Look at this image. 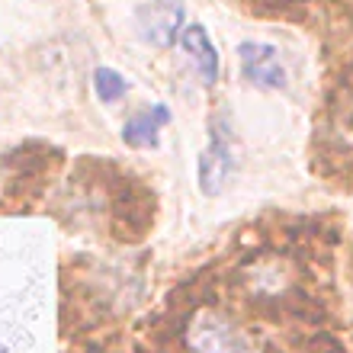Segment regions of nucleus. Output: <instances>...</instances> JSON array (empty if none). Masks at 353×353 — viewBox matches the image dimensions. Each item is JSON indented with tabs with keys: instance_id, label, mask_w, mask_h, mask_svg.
I'll list each match as a JSON object with an SVG mask.
<instances>
[{
	"instance_id": "f257e3e1",
	"label": "nucleus",
	"mask_w": 353,
	"mask_h": 353,
	"mask_svg": "<svg viewBox=\"0 0 353 353\" xmlns=\"http://www.w3.org/2000/svg\"><path fill=\"white\" fill-rule=\"evenodd\" d=\"M238 161V145H234V132H232V119L225 112H215L209 119V145L199 154V190L205 196H219L222 186L228 183V176L234 170Z\"/></svg>"
},
{
	"instance_id": "f03ea898",
	"label": "nucleus",
	"mask_w": 353,
	"mask_h": 353,
	"mask_svg": "<svg viewBox=\"0 0 353 353\" xmlns=\"http://www.w3.org/2000/svg\"><path fill=\"white\" fill-rule=\"evenodd\" d=\"M186 344H190V353H257L248 334H241L234 325L212 312H199L193 318V325L186 331Z\"/></svg>"
},
{
	"instance_id": "7ed1b4c3",
	"label": "nucleus",
	"mask_w": 353,
	"mask_h": 353,
	"mask_svg": "<svg viewBox=\"0 0 353 353\" xmlns=\"http://www.w3.org/2000/svg\"><path fill=\"white\" fill-rule=\"evenodd\" d=\"M139 36L154 48H170L183 29V0H148L135 13Z\"/></svg>"
},
{
	"instance_id": "20e7f679",
	"label": "nucleus",
	"mask_w": 353,
	"mask_h": 353,
	"mask_svg": "<svg viewBox=\"0 0 353 353\" xmlns=\"http://www.w3.org/2000/svg\"><path fill=\"white\" fill-rule=\"evenodd\" d=\"M241 58V74L261 90H286V65L279 58V48L270 42H241L238 46Z\"/></svg>"
},
{
	"instance_id": "39448f33",
	"label": "nucleus",
	"mask_w": 353,
	"mask_h": 353,
	"mask_svg": "<svg viewBox=\"0 0 353 353\" xmlns=\"http://www.w3.org/2000/svg\"><path fill=\"white\" fill-rule=\"evenodd\" d=\"M180 48L186 52L190 65H193V71L199 74L203 84H215L219 81V52H215L205 26L190 23V26L180 29Z\"/></svg>"
},
{
	"instance_id": "423d86ee",
	"label": "nucleus",
	"mask_w": 353,
	"mask_h": 353,
	"mask_svg": "<svg viewBox=\"0 0 353 353\" xmlns=\"http://www.w3.org/2000/svg\"><path fill=\"white\" fill-rule=\"evenodd\" d=\"M170 122V110L164 103L145 106V110L132 112L125 125H122V141L129 148H158L161 141V129Z\"/></svg>"
},
{
	"instance_id": "0eeeda50",
	"label": "nucleus",
	"mask_w": 353,
	"mask_h": 353,
	"mask_svg": "<svg viewBox=\"0 0 353 353\" xmlns=\"http://www.w3.org/2000/svg\"><path fill=\"white\" fill-rule=\"evenodd\" d=\"M58 164V151L48 148L46 141H26L17 151L7 154V168L13 174H26V176H52Z\"/></svg>"
},
{
	"instance_id": "6e6552de",
	"label": "nucleus",
	"mask_w": 353,
	"mask_h": 353,
	"mask_svg": "<svg viewBox=\"0 0 353 353\" xmlns=\"http://www.w3.org/2000/svg\"><path fill=\"white\" fill-rule=\"evenodd\" d=\"M93 90H97L100 103H119L129 93V81L112 68H97L93 71Z\"/></svg>"
}]
</instances>
